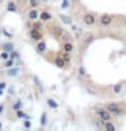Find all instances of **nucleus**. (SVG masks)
Segmentation results:
<instances>
[{
	"instance_id": "1",
	"label": "nucleus",
	"mask_w": 126,
	"mask_h": 131,
	"mask_svg": "<svg viewBox=\"0 0 126 131\" xmlns=\"http://www.w3.org/2000/svg\"><path fill=\"white\" fill-rule=\"evenodd\" d=\"M95 111H96V114H98L99 119L102 122H110L111 118H113V114L107 108H95Z\"/></svg>"
},
{
	"instance_id": "2",
	"label": "nucleus",
	"mask_w": 126,
	"mask_h": 131,
	"mask_svg": "<svg viewBox=\"0 0 126 131\" xmlns=\"http://www.w3.org/2000/svg\"><path fill=\"white\" fill-rule=\"evenodd\" d=\"M106 108H107L109 111L113 115H115V116H119L121 114H122V110H121V105L118 104V103H110V104H107L106 105Z\"/></svg>"
},
{
	"instance_id": "3",
	"label": "nucleus",
	"mask_w": 126,
	"mask_h": 131,
	"mask_svg": "<svg viewBox=\"0 0 126 131\" xmlns=\"http://www.w3.org/2000/svg\"><path fill=\"white\" fill-rule=\"evenodd\" d=\"M99 22H100L102 26H110L111 23H113V16L109 15V14H103V15H100Z\"/></svg>"
},
{
	"instance_id": "4",
	"label": "nucleus",
	"mask_w": 126,
	"mask_h": 131,
	"mask_svg": "<svg viewBox=\"0 0 126 131\" xmlns=\"http://www.w3.org/2000/svg\"><path fill=\"white\" fill-rule=\"evenodd\" d=\"M30 37H31V39H34V41H41V39H42L41 28H35V27H33L31 30H30Z\"/></svg>"
},
{
	"instance_id": "5",
	"label": "nucleus",
	"mask_w": 126,
	"mask_h": 131,
	"mask_svg": "<svg viewBox=\"0 0 126 131\" xmlns=\"http://www.w3.org/2000/svg\"><path fill=\"white\" fill-rule=\"evenodd\" d=\"M95 22H96V19L92 14H87L84 16V23L87 26H92V25H95Z\"/></svg>"
},
{
	"instance_id": "6",
	"label": "nucleus",
	"mask_w": 126,
	"mask_h": 131,
	"mask_svg": "<svg viewBox=\"0 0 126 131\" xmlns=\"http://www.w3.org/2000/svg\"><path fill=\"white\" fill-rule=\"evenodd\" d=\"M35 49H37V51L40 53V54H42V53H45V50H46V42L45 41H38V43H37V46H35Z\"/></svg>"
},
{
	"instance_id": "7",
	"label": "nucleus",
	"mask_w": 126,
	"mask_h": 131,
	"mask_svg": "<svg viewBox=\"0 0 126 131\" xmlns=\"http://www.w3.org/2000/svg\"><path fill=\"white\" fill-rule=\"evenodd\" d=\"M38 18H40V14H38V11L35 8H33L28 11V19H30V20H37Z\"/></svg>"
},
{
	"instance_id": "8",
	"label": "nucleus",
	"mask_w": 126,
	"mask_h": 131,
	"mask_svg": "<svg viewBox=\"0 0 126 131\" xmlns=\"http://www.w3.org/2000/svg\"><path fill=\"white\" fill-rule=\"evenodd\" d=\"M54 64H56L57 68H60V69H64L66 62L64 61V58H62V57H57L56 60H54Z\"/></svg>"
},
{
	"instance_id": "9",
	"label": "nucleus",
	"mask_w": 126,
	"mask_h": 131,
	"mask_svg": "<svg viewBox=\"0 0 126 131\" xmlns=\"http://www.w3.org/2000/svg\"><path fill=\"white\" fill-rule=\"evenodd\" d=\"M40 19L42 22H47V20H52V15L47 11H42L40 14Z\"/></svg>"
},
{
	"instance_id": "10",
	"label": "nucleus",
	"mask_w": 126,
	"mask_h": 131,
	"mask_svg": "<svg viewBox=\"0 0 126 131\" xmlns=\"http://www.w3.org/2000/svg\"><path fill=\"white\" fill-rule=\"evenodd\" d=\"M62 47H64V51H66V53H72V51H73V49H75L73 43H72L71 41L64 42V46H62Z\"/></svg>"
},
{
	"instance_id": "11",
	"label": "nucleus",
	"mask_w": 126,
	"mask_h": 131,
	"mask_svg": "<svg viewBox=\"0 0 126 131\" xmlns=\"http://www.w3.org/2000/svg\"><path fill=\"white\" fill-rule=\"evenodd\" d=\"M46 104H47V107H50L52 110L59 108V103H57L56 100H53V99H46Z\"/></svg>"
},
{
	"instance_id": "12",
	"label": "nucleus",
	"mask_w": 126,
	"mask_h": 131,
	"mask_svg": "<svg viewBox=\"0 0 126 131\" xmlns=\"http://www.w3.org/2000/svg\"><path fill=\"white\" fill-rule=\"evenodd\" d=\"M7 11H9V12H18L16 4L14 3V2H8V4H7Z\"/></svg>"
},
{
	"instance_id": "13",
	"label": "nucleus",
	"mask_w": 126,
	"mask_h": 131,
	"mask_svg": "<svg viewBox=\"0 0 126 131\" xmlns=\"http://www.w3.org/2000/svg\"><path fill=\"white\" fill-rule=\"evenodd\" d=\"M16 74H19L18 68H9V69L7 70V76H9V77H15Z\"/></svg>"
},
{
	"instance_id": "14",
	"label": "nucleus",
	"mask_w": 126,
	"mask_h": 131,
	"mask_svg": "<svg viewBox=\"0 0 126 131\" xmlns=\"http://www.w3.org/2000/svg\"><path fill=\"white\" fill-rule=\"evenodd\" d=\"M104 130L106 131H115V126L111 123V122H104Z\"/></svg>"
},
{
	"instance_id": "15",
	"label": "nucleus",
	"mask_w": 126,
	"mask_h": 131,
	"mask_svg": "<svg viewBox=\"0 0 126 131\" xmlns=\"http://www.w3.org/2000/svg\"><path fill=\"white\" fill-rule=\"evenodd\" d=\"M53 30H54V31H53V34H54V35L57 37V38H60L61 35H62V34H64V30H62V28L61 27H54V28H53Z\"/></svg>"
},
{
	"instance_id": "16",
	"label": "nucleus",
	"mask_w": 126,
	"mask_h": 131,
	"mask_svg": "<svg viewBox=\"0 0 126 131\" xmlns=\"http://www.w3.org/2000/svg\"><path fill=\"white\" fill-rule=\"evenodd\" d=\"M60 19L62 23H65V25H72V19L66 15H60Z\"/></svg>"
},
{
	"instance_id": "17",
	"label": "nucleus",
	"mask_w": 126,
	"mask_h": 131,
	"mask_svg": "<svg viewBox=\"0 0 126 131\" xmlns=\"http://www.w3.org/2000/svg\"><path fill=\"white\" fill-rule=\"evenodd\" d=\"M3 50H6V51H8V53H11V51L14 50V45H12L11 42L4 43V45H3Z\"/></svg>"
},
{
	"instance_id": "18",
	"label": "nucleus",
	"mask_w": 126,
	"mask_h": 131,
	"mask_svg": "<svg viewBox=\"0 0 126 131\" xmlns=\"http://www.w3.org/2000/svg\"><path fill=\"white\" fill-rule=\"evenodd\" d=\"M4 68H7V69H9V68H12L14 66V60L12 58H8V60L4 61V64H3Z\"/></svg>"
},
{
	"instance_id": "19",
	"label": "nucleus",
	"mask_w": 126,
	"mask_h": 131,
	"mask_svg": "<svg viewBox=\"0 0 126 131\" xmlns=\"http://www.w3.org/2000/svg\"><path fill=\"white\" fill-rule=\"evenodd\" d=\"M46 122H47V115H46V112H42L41 120H40V123H41L42 127H45V126H46Z\"/></svg>"
},
{
	"instance_id": "20",
	"label": "nucleus",
	"mask_w": 126,
	"mask_h": 131,
	"mask_svg": "<svg viewBox=\"0 0 126 131\" xmlns=\"http://www.w3.org/2000/svg\"><path fill=\"white\" fill-rule=\"evenodd\" d=\"M94 39H95L94 34H88V35L84 38V43H85V45H90L91 42H94Z\"/></svg>"
},
{
	"instance_id": "21",
	"label": "nucleus",
	"mask_w": 126,
	"mask_h": 131,
	"mask_svg": "<svg viewBox=\"0 0 126 131\" xmlns=\"http://www.w3.org/2000/svg\"><path fill=\"white\" fill-rule=\"evenodd\" d=\"M113 92H114L115 95L121 93V92H122V84H115V85L113 86Z\"/></svg>"
},
{
	"instance_id": "22",
	"label": "nucleus",
	"mask_w": 126,
	"mask_h": 131,
	"mask_svg": "<svg viewBox=\"0 0 126 131\" xmlns=\"http://www.w3.org/2000/svg\"><path fill=\"white\" fill-rule=\"evenodd\" d=\"M22 101L21 100H18V101H15V103H14V105H12V110L14 111H19V110H22Z\"/></svg>"
},
{
	"instance_id": "23",
	"label": "nucleus",
	"mask_w": 126,
	"mask_h": 131,
	"mask_svg": "<svg viewBox=\"0 0 126 131\" xmlns=\"http://www.w3.org/2000/svg\"><path fill=\"white\" fill-rule=\"evenodd\" d=\"M77 73H79L80 77H85L87 76V72L84 69V66H79V69H77Z\"/></svg>"
},
{
	"instance_id": "24",
	"label": "nucleus",
	"mask_w": 126,
	"mask_h": 131,
	"mask_svg": "<svg viewBox=\"0 0 126 131\" xmlns=\"http://www.w3.org/2000/svg\"><path fill=\"white\" fill-rule=\"evenodd\" d=\"M61 57L64 58V61L66 62V64H69V62H71V53H66V51H64V54H62Z\"/></svg>"
},
{
	"instance_id": "25",
	"label": "nucleus",
	"mask_w": 126,
	"mask_h": 131,
	"mask_svg": "<svg viewBox=\"0 0 126 131\" xmlns=\"http://www.w3.org/2000/svg\"><path fill=\"white\" fill-rule=\"evenodd\" d=\"M0 58H2V60H4V61L8 60V58H9V53H8V51H6V50H3V53L0 54Z\"/></svg>"
},
{
	"instance_id": "26",
	"label": "nucleus",
	"mask_w": 126,
	"mask_h": 131,
	"mask_svg": "<svg viewBox=\"0 0 126 131\" xmlns=\"http://www.w3.org/2000/svg\"><path fill=\"white\" fill-rule=\"evenodd\" d=\"M9 58H12V60H15V58H19V51L12 50L11 53H9Z\"/></svg>"
},
{
	"instance_id": "27",
	"label": "nucleus",
	"mask_w": 126,
	"mask_h": 131,
	"mask_svg": "<svg viewBox=\"0 0 126 131\" xmlns=\"http://www.w3.org/2000/svg\"><path fill=\"white\" fill-rule=\"evenodd\" d=\"M23 126H25L26 130H30V128H31V122H30V119H26L25 123H23Z\"/></svg>"
},
{
	"instance_id": "28",
	"label": "nucleus",
	"mask_w": 126,
	"mask_h": 131,
	"mask_svg": "<svg viewBox=\"0 0 126 131\" xmlns=\"http://www.w3.org/2000/svg\"><path fill=\"white\" fill-rule=\"evenodd\" d=\"M38 3H40V0H30V7L31 8H37Z\"/></svg>"
},
{
	"instance_id": "29",
	"label": "nucleus",
	"mask_w": 126,
	"mask_h": 131,
	"mask_svg": "<svg viewBox=\"0 0 126 131\" xmlns=\"http://www.w3.org/2000/svg\"><path fill=\"white\" fill-rule=\"evenodd\" d=\"M62 39H64V42H68V41H71V35H69V34H68V32H65L64 31V34H62Z\"/></svg>"
},
{
	"instance_id": "30",
	"label": "nucleus",
	"mask_w": 126,
	"mask_h": 131,
	"mask_svg": "<svg viewBox=\"0 0 126 131\" xmlns=\"http://www.w3.org/2000/svg\"><path fill=\"white\" fill-rule=\"evenodd\" d=\"M69 7V2H68V0H62V3H61V8H68Z\"/></svg>"
},
{
	"instance_id": "31",
	"label": "nucleus",
	"mask_w": 126,
	"mask_h": 131,
	"mask_svg": "<svg viewBox=\"0 0 126 131\" xmlns=\"http://www.w3.org/2000/svg\"><path fill=\"white\" fill-rule=\"evenodd\" d=\"M2 31H3V35L7 37V38H12V37H14L11 32H8V31H6V30H2Z\"/></svg>"
},
{
	"instance_id": "32",
	"label": "nucleus",
	"mask_w": 126,
	"mask_h": 131,
	"mask_svg": "<svg viewBox=\"0 0 126 131\" xmlns=\"http://www.w3.org/2000/svg\"><path fill=\"white\" fill-rule=\"evenodd\" d=\"M34 27H35V28H41V27H42V23H40V22H35V20H34Z\"/></svg>"
},
{
	"instance_id": "33",
	"label": "nucleus",
	"mask_w": 126,
	"mask_h": 131,
	"mask_svg": "<svg viewBox=\"0 0 126 131\" xmlns=\"http://www.w3.org/2000/svg\"><path fill=\"white\" fill-rule=\"evenodd\" d=\"M7 88V84H6V82H4V81H2V82H0V89H6Z\"/></svg>"
},
{
	"instance_id": "34",
	"label": "nucleus",
	"mask_w": 126,
	"mask_h": 131,
	"mask_svg": "<svg viewBox=\"0 0 126 131\" xmlns=\"http://www.w3.org/2000/svg\"><path fill=\"white\" fill-rule=\"evenodd\" d=\"M3 110H4V105H3V104H0V114L3 112Z\"/></svg>"
},
{
	"instance_id": "35",
	"label": "nucleus",
	"mask_w": 126,
	"mask_h": 131,
	"mask_svg": "<svg viewBox=\"0 0 126 131\" xmlns=\"http://www.w3.org/2000/svg\"><path fill=\"white\" fill-rule=\"evenodd\" d=\"M3 95V89H0V96H2Z\"/></svg>"
},
{
	"instance_id": "36",
	"label": "nucleus",
	"mask_w": 126,
	"mask_h": 131,
	"mask_svg": "<svg viewBox=\"0 0 126 131\" xmlns=\"http://www.w3.org/2000/svg\"><path fill=\"white\" fill-rule=\"evenodd\" d=\"M2 127H3V124H2V122H0V130H2Z\"/></svg>"
},
{
	"instance_id": "37",
	"label": "nucleus",
	"mask_w": 126,
	"mask_h": 131,
	"mask_svg": "<svg viewBox=\"0 0 126 131\" xmlns=\"http://www.w3.org/2000/svg\"><path fill=\"white\" fill-rule=\"evenodd\" d=\"M42 2H47V0H42Z\"/></svg>"
},
{
	"instance_id": "38",
	"label": "nucleus",
	"mask_w": 126,
	"mask_h": 131,
	"mask_svg": "<svg viewBox=\"0 0 126 131\" xmlns=\"http://www.w3.org/2000/svg\"><path fill=\"white\" fill-rule=\"evenodd\" d=\"M73 2H76V0H73Z\"/></svg>"
}]
</instances>
